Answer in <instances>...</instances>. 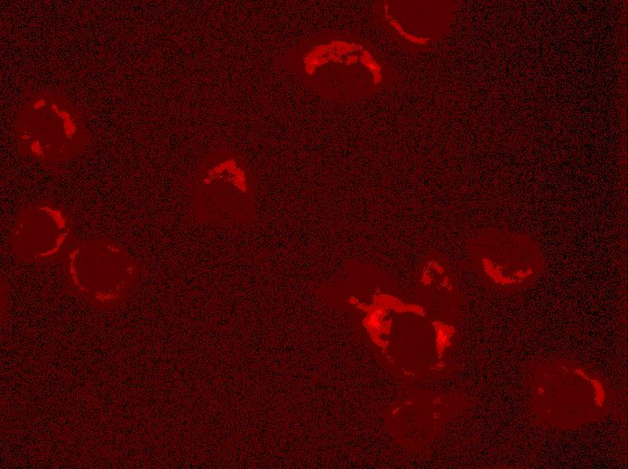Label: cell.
Returning a JSON list of instances; mask_svg holds the SVG:
<instances>
[{"label": "cell", "instance_id": "cell-1", "mask_svg": "<svg viewBox=\"0 0 628 469\" xmlns=\"http://www.w3.org/2000/svg\"><path fill=\"white\" fill-rule=\"evenodd\" d=\"M290 59L297 78L334 100H360L396 83V72L382 53L349 32H329L304 41Z\"/></svg>", "mask_w": 628, "mask_h": 469}, {"label": "cell", "instance_id": "cell-2", "mask_svg": "<svg viewBox=\"0 0 628 469\" xmlns=\"http://www.w3.org/2000/svg\"><path fill=\"white\" fill-rule=\"evenodd\" d=\"M15 135L22 153L45 163L65 161L88 142L82 111L62 95L50 92L39 93L23 105Z\"/></svg>", "mask_w": 628, "mask_h": 469}, {"label": "cell", "instance_id": "cell-3", "mask_svg": "<svg viewBox=\"0 0 628 469\" xmlns=\"http://www.w3.org/2000/svg\"><path fill=\"white\" fill-rule=\"evenodd\" d=\"M191 190L193 211L200 223L234 226L253 218V177L236 154L214 152L208 156L193 177Z\"/></svg>", "mask_w": 628, "mask_h": 469}, {"label": "cell", "instance_id": "cell-4", "mask_svg": "<svg viewBox=\"0 0 628 469\" xmlns=\"http://www.w3.org/2000/svg\"><path fill=\"white\" fill-rule=\"evenodd\" d=\"M10 249L27 261L51 260L67 253L72 245V223L68 212L47 200L23 207L10 234Z\"/></svg>", "mask_w": 628, "mask_h": 469}, {"label": "cell", "instance_id": "cell-5", "mask_svg": "<svg viewBox=\"0 0 628 469\" xmlns=\"http://www.w3.org/2000/svg\"><path fill=\"white\" fill-rule=\"evenodd\" d=\"M482 265L491 284L500 292H515L531 286L543 269L538 246L527 236L494 233L486 240Z\"/></svg>", "mask_w": 628, "mask_h": 469}]
</instances>
